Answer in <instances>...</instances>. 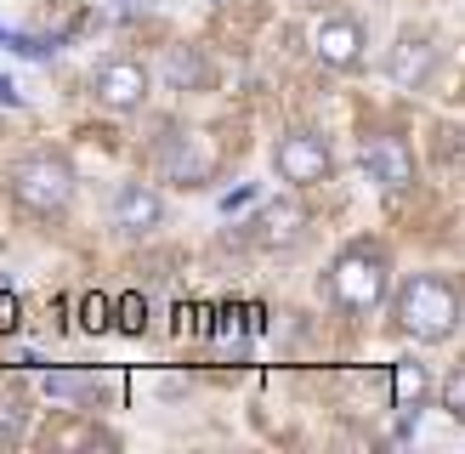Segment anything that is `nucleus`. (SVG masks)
Here are the masks:
<instances>
[{"instance_id": "nucleus-1", "label": "nucleus", "mask_w": 465, "mask_h": 454, "mask_svg": "<svg viewBox=\"0 0 465 454\" xmlns=\"http://www.w3.org/2000/svg\"><path fill=\"white\" fill-rule=\"evenodd\" d=\"M398 324L409 340H449L460 330V295L443 272H409L398 284Z\"/></svg>"}, {"instance_id": "nucleus-2", "label": "nucleus", "mask_w": 465, "mask_h": 454, "mask_svg": "<svg viewBox=\"0 0 465 454\" xmlns=\"http://www.w3.org/2000/svg\"><path fill=\"white\" fill-rule=\"evenodd\" d=\"M74 188H80L74 165L52 148H35L12 165V199H17V211H29V216H63L68 204H74Z\"/></svg>"}, {"instance_id": "nucleus-3", "label": "nucleus", "mask_w": 465, "mask_h": 454, "mask_svg": "<svg viewBox=\"0 0 465 454\" xmlns=\"http://www.w3.org/2000/svg\"><path fill=\"white\" fill-rule=\"evenodd\" d=\"M330 295L346 312H375L386 301V262L375 244H346L330 267Z\"/></svg>"}, {"instance_id": "nucleus-4", "label": "nucleus", "mask_w": 465, "mask_h": 454, "mask_svg": "<svg viewBox=\"0 0 465 454\" xmlns=\"http://www.w3.org/2000/svg\"><path fill=\"white\" fill-rule=\"evenodd\" d=\"M153 165L165 171L171 182H182V188H204L216 171V143L204 131H159V148H153Z\"/></svg>"}, {"instance_id": "nucleus-5", "label": "nucleus", "mask_w": 465, "mask_h": 454, "mask_svg": "<svg viewBox=\"0 0 465 454\" xmlns=\"http://www.w3.org/2000/svg\"><path fill=\"white\" fill-rule=\"evenodd\" d=\"M272 165H278V176H284V182H295V188H312V182H330L335 159H330V143H323V136L290 131V136H278Z\"/></svg>"}, {"instance_id": "nucleus-6", "label": "nucleus", "mask_w": 465, "mask_h": 454, "mask_svg": "<svg viewBox=\"0 0 465 454\" xmlns=\"http://www.w3.org/2000/svg\"><path fill=\"white\" fill-rule=\"evenodd\" d=\"M91 97H97L108 114H136L148 103V68L131 63V57H114L97 68V80H91Z\"/></svg>"}, {"instance_id": "nucleus-7", "label": "nucleus", "mask_w": 465, "mask_h": 454, "mask_svg": "<svg viewBox=\"0 0 465 454\" xmlns=\"http://www.w3.org/2000/svg\"><path fill=\"white\" fill-rule=\"evenodd\" d=\"M108 216H114V227H120V233L148 239V233H159V227H165V199H159L148 182H120V188H114V199H108Z\"/></svg>"}, {"instance_id": "nucleus-8", "label": "nucleus", "mask_w": 465, "mask_h": 454, "mask_svg": "<svg viewBox=\"0 0 465 454\" xmlns=\"http://www.w3.org/2000/svg\"><path fill=\"white\" fill-rule=\"evenodd\" d=\"M301 233H307V211H301V199H267V204H255L250 239L262 244V250H290Z\"/></svg>"}, {"instance_id": "nucleus-9", "label": "nucleus", "mask_w": 465, "mask_h": 454, "mask_svg": "<svg viewBox=\"0 0 465 454\" xmlns=\"http://www.w3.org/2000/svg\"><path fill=\"white\" fill-rule=\"evenodd\" d=\"M437 63H443L437 40H426V35H403L398 45H391V57H386V80L398 85V91H420V85L437 74Z\"/></svg>"}, {"instance_id": "nucleus-10", "label": "nucleus", "mask_w": 465, "mask_h": 454, "mask_svg": "<svg viewBox=\"0 0 465 454\" xmlns=\"http://www.w3.org/2000/svg\"><path fill=\"white\" fill-rule=\"evenodd\" d=\"M323 68H363V23L358 17H330L312 40Z\"/></svg>"}, {"instance_id": "nucleus-11", "label": "nucleus", "mask_w": 465, "mask_h": 454, "mask_svg": "<svg viewBox=\"0 0 465 454\" xmlns=\"http://www.w3.org/2000/svg\"><path fill=\"white\" fill-rule=\"evenodd\" d=\"M363 171L369 182H381V188H409L414 182V159L398 136H369L363 143Z\"/></svg>"}, {"instance_id": "nucleus-12", "label": "nucleus", "mask_w": 465, "mask_h": 454, "mask_svg": "<svg viewBox=\"0 0 465 454\" xmlns=\"http://www.w3.org/2000/svg\"><path fill=\"white\" fill-rule=\"evenodd\" d=\"M426 392H431V375H426L414 358H398V363H391V409H403V415H420Z\"/></svg>"}, {"instance_id": "nucleus-13", "label": "nucleus", "mask_w": 465, "mask_h": 454, "mask_svg": "<svg viewBox=\"0 0 465 454\" xmlns=\"http://www.w3.org/2000/svg\"><path fill=\"white\" fill-rule=\"evenodd\" d=\"M45 398H57V403H103V380L97 375H85V370H45Z\"/></svg>"}, {"instance_id": "nucleus-14", "label": "nucleus", "mask_w": 465, "mask_h": 454, "mask_svg": "<svg viewBox=\"0 0 465 454\" xmlns=\"http://www.w3.org/2000/svg\"><path fill=\"white\" fill-rule=\"evenodd\" d=\"M204 80H211V63H204L193 45H171V52H165V85H176V91H199Z\"/></svg>"}, {"instance_id": "nucleus-15", "label": "nucleus", "mask_w": 465, "mask_h": 454, "mask_svg": "<svg viewBox=\"0 0 465 454\" xmlns=\"http://www.w3.org/2000/svg\"><path fill=\"white\" fill-rule=\"evenodd\" d=\"M68 35L57 29V35H0V45H6L12 57H23V63H45V57H57V45H63Z\"/></svg>"}, {"instance_id": "nucleus-16", "label": "nucleus", "mask_w": 465, "mask_h": 454, "mask_svg": "<svg viewBox=\"0 0 465 454\" xmlns=\"http://www.w3.org/2000/svg\"><path fill=\"white\" fill-rule=\"evenodd\" d=\"M114 324V295H103V290H91L85 301H80V330H91V335H103Z\"/></svg>"}, {"instance_id": "nucleus-17", "label": "nucleus", "mask_w": 465, "mask_h": 454, "mask_svg": "<svg viewBox=\"0 0 465 454\" xmlns=\"http://www.w3.org/2000/svg\"><path fill=\"white\" fill-rule=\"evenodd\" d=\"M114 324H120L125 335H143L148 330V307H143V295H136V290H125L120 301H114Z\"/></svg>"}, {"instance_id": "nucleus-18", "label": "nucleus", "mask_w": 465, "mask_h": 454, "mask_svg": "<svg viewBox=\"0 0 465 454\" xmlns=\"http://www.w3.org/2000/svg\"><path fill=\"white\" fill-rule=\"evenodd\" d=\"M23 431H29V403L0 398V443H17Z\"/></svg>"}, {"instance_id": "nucleus-19", "label": "nucleus", "mask_w": 465, "mask_h": 454, "mask_svg": "<svg viewBox=\"0 0 465 454\" xmlns=\"http://www.w3.org/2000/svg\"><path fill=\"white\" fill-rule=\"evenodd\" d=\"M443 409L460 420L465 415V370H449V380H443Z\"/></svg>"}, {"instance_id": "nucleus-20", "label": "nucleus", "mask_w": 465, "mask_h": 454, "mask_svg": "<svg viewBox=\"0 0 465 454\" xmlns=\"http://www.w3.org/2000/svg\"><path fill=\"white\" fill-rule=\"evenodd\" d=\"M17 324H23V307H17V295L0 284V335H12Z\"/></svg>"}, {"instance_id": "nucleus-21", "label": "nucleus", "mask_w": 465, "mask_h": 454, "mask_svg": "<svg viewBox=\"0 0 465 454\" xmlns=\"http://www.w3.org/2000/svg\"><path fill=\"white\" fill-rule=\"evenodd\" d=\"M250 199H255V182H244V188H227V193H222V216H232V211H244Z\"/></svg>"}, {"instance_id": "nucleus-22", "label": "nucleus", "mask_w": 465, "mask_h": 454, "mask_svg": "<svg viewBox=\"0 0 465 454\" xmlns=\"http://www.w3.org/2000/svg\"><path fill=\"white\" fill-rule=\"evenodd\" d=\"M0 108H23V97H17V85L0 74Z\"/></svg>"}, {"instance_id": "nucleus-23", "label": "nucleus", "mask_w": 465, "mask_h": 454, "mask_svg": "<svg viewBox=\"0 0 465 454\" xmlns=\"http://www.w3.org/2000/svg\"><path fill=\"white\" fill-rule=\"evenodd\" d=\"M0 35H6V29H0Z\"/></svg>"}]
</instances>
